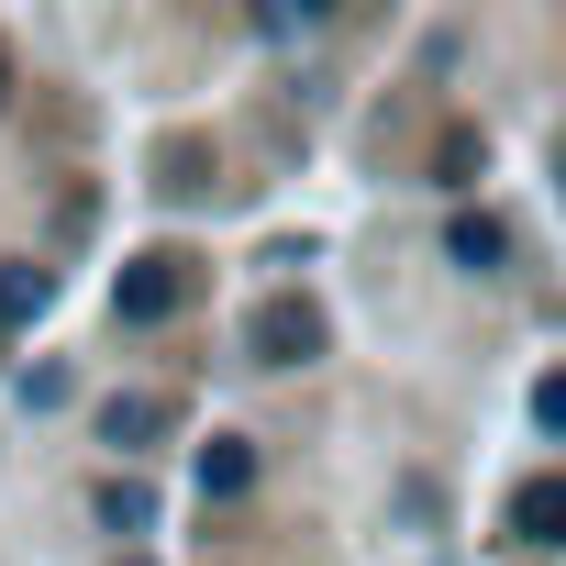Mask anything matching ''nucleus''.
Listing matches in <instances>:
<instances>
[{
  "label": "nucleus",
  "mask_w": 566,
  "mask_h": 566,
  "mask_svg": "<svg viewBox=\"0 0 566 566\" xmlns=\"http://www.w3.org/2000/svg\"><path fill=\"white\" fill-rule=\"evenodd\" d=\"M178 312H189V266H178V255H134V266L112 277V323L145 334V323H178Z\"/></svg>",
  "instance_id": "f257e3e1"
},
{
  "label": "nucleus",
  "mask_w": 566,
  "mask_h": 566,
  "mask_svg": "<svg viewBox=\"0 0 566 566\" xmlns=\"http://www.w3.org/2000/svg\"><path fill=\"white\" fill-rule=\"evenodd\" d=\"M511 533H522V544H566V478H533V489L511 500Z\"/></svg>",
  "instance_id": "20e7f679"
},
{
  "label": "nucleus",
  "mask_w": 566,
  "mask_h": 566,
  "mask_svg": "<svg viewBox=\"0 0 566 566\" xmlns=\"http://www.w3.org/2000/svg\"><path fill=\"white\" fill-rule=\"evenodd\" d=\"M444 255H455V266H478V277H489V266H500V255H511V233H500V222H489V211H455V233H444Z\"/></svg>",
  "instance_id": "0eeeda50"
},
{
  "label": "nucleus",
  "mask_w": 566,
  "mask_h": 566,
  "mask_svg": "<svg viewBox=\"0 0 566 566\" xmlns=\"http://www.w3.org/2000/svg\"><path fill=\"white\" fill-rule=\"evenodd\" d=\"M167 433V400L156 389H134V400H101V444H156Z\"/></svg>",
  "instance_id": "39448f33"
},
{
  "label": "nucleus",
  "mask_w": 566,
  "mask_h": 566,
  "mask_svg": "<svg viewBox=\"0 0 566 566\" xmlns=\"http://www.w3.org/2000/svg\"><path fill=\"white\" fill-rule=\"evenodd\" d=\"M244 345H255V367H312V356H323V312H312V301H266V312L244 323Z\"/></svg>",
  "instance_id": "f03ea898"
},
{
  "label": "nucleus",
  "mask_w": 566,
  "mask_h": 566,
  "mask_svg": "<svg viewBox=\"0 0 566 566\" xmlns=\"http://www.w3.org/2000/svg\"><path fill=\"white\" fill-rule=\"evenodd\" d=\"M45 301H56V277H45L34 255H12V266H0V323H34Z\"/></svg>",
  "instance_id": "423d86ee"
},
{
  "label": "nucleus",
  "mask_w": 566,
  "mask_h": 566,
  "mask_svg": "<svg viewBox=\"0 0 566 566\" xmlns=\"http://www.w3.org/2000/svg\"><path fill=\"white\" fill-rule=\"evenodd\" d=\"M101 522H112V533H156V489H145V478H112V489H101Z\"/></svg>",
  "instance_id": "6e6552de"
},
{
  "label": "nucleus",
  "mask_w": 566,
  "mask_h": 566,
  "mask_svg": "<svg viewBox=\"0 0 566 566\" xmlns=\"http://www.w3.org/2000/svg\"><path fill=\"white\" fill-rule=\"evenodd\" d=\"M533 422H544V433H566V367H555V378H533Z\"/></svg>",
  "instance_id": "1a4fd4ad"
},
{
  "label": "nucleus",
  "mask_w": 566,
  "mask_h": 566,
  "mask_svg": "<svg viewBox=\"0 0 566 566\" xmlns=\"http://www.w3.org/2000/svg\"><path fill=\"white\" fill-rule=\"evenodd\" d=\"M0 101H12V67H0Z\"/></svg>",
  "instance_id": "9d476101"
},
{
  "label": "nucleus",
  "mask_w": 566,
  "mask_h": 566,
  "mask_svg": "<svg viewBox=\"0 0 566 566\" xmlns=\"http://www.w3.org/2000/svg\"><path fill=\"white\" fill-rule=\"evenodd\" d=\"M244 489H255V444L244 433H211L200 444V500H244Z\"/></svg>",
  "instance_id": "7ed1b4c3"
}]
</instances>
